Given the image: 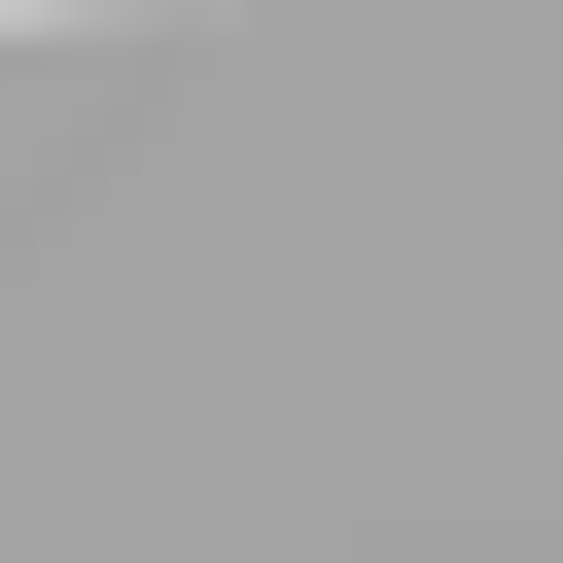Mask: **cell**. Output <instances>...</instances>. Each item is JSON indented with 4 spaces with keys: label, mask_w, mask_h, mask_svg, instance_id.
Instances as JSON below:
<instances>
[{
    "label": "cell",
    "mask_w": 563,
    "mask_h": 563,
    "mask_svg": "<svg viewBox=\"0 0 563 563\" xmlns=\"http://www.w3.org/2000/svg\"><path fill=\"white\" fill-rule=\"evenodd\" d=\"M0 35H70V0H0Z\"/></svg>",
    "instance_id": "6da1fadb"
}]
</instances>
